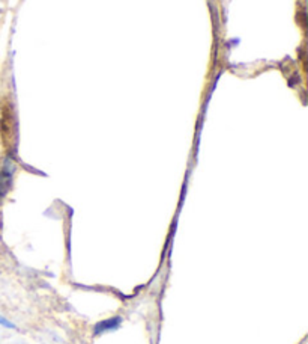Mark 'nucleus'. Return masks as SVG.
Returning a JSON list of instances; mask_svg holds the SVG:
<instances>
[{"mask_svg": "<svg viewBox=\"0 0 308 344\" xmlns=\"http://www.w3.org/2000/svg\"><path fill=\"white\" fill-rule=\"evenodd\" d=\"M15 171V165L11 159H6L2 169H0V198H3L12 184V175Z\"/></svg>", "mask_w": 308, "mask_h": 344, "instance_id": "obj_1", "label": "nucleus"}, {"mask_svg": "<svg viewBox=\"0 0 308 344\" xmlns=\"http://www.w3.org/2000/svg\"><path fill=\"white\" fill-rule=\"evenodd\" d=\"M122 322H123L122 315H113V317H110V319L100 320L94 326V335H101V334H105V332L116 331V329L120 328Z\"/></svg>", "mask_w": 308, "mask_h": 344, "instance_id": "obj_2", "label": "nucleus"}, {"mask_svg": "<svg viewBox=\"0 0 308 344\" xmlns=\"http://www.w3.org/2000/svg\"><path fill=\"white\" fill-rule=\"evenodd\" d=\"M0 326H3V328H6V329H17V325L15 323H12L11 320H8L6 317H3V315H0Z\"/></svg>", "mask_w": 308, "mask_h": 344, "instance_id": "obj_3", "label": "nucleus"}]
</instances>
